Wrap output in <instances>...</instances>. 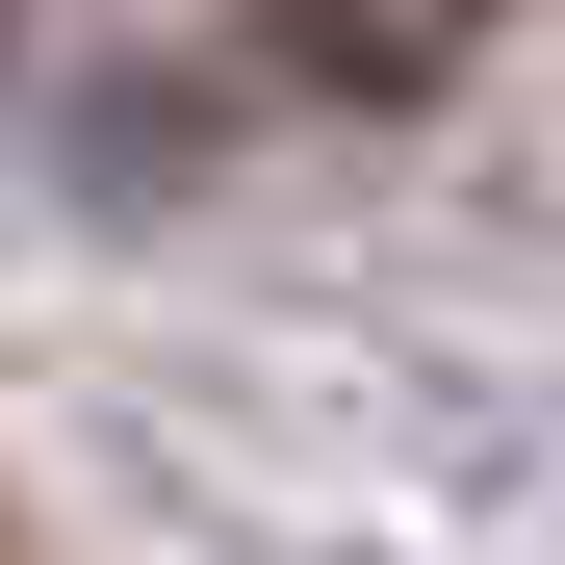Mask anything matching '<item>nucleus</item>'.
Wrapping results in <instances>:
<instances>
[{"instance_id":"1","label":"nucleus","mask_w":565,"mask_h":565,"mask_svg":"<svg viewBox=\"0 0 565 565\" xmlns=\"http://www.w3.org/2000/svg\"><path fill=\"white\" fill-rule=\"evenodd\" d=\"M282 77H334V104H412V77H437V26H282Z\"/></svg>"}]
</instances>
